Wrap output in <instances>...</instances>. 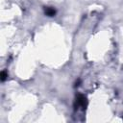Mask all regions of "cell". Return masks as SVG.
<instances>
[{"instance_id":"1","label":"cell","mask_w":123,"mask_h":123,"mask_svg":"<svg viewBox=\"0 0 123 123\" xmlns=\"http://www.w3.org/2000/svg\"><path fill=\"white\" fill-rule=\"evenodd\" d=\"M77 103H78V105H80L82 107H85L86 106V98L83 95H80L77 99Z\"/></svg>"},{"instance_id":"3","label":"cell","mask_w":123,"mask_h":123,"mask_svg":"<svg viewBox=\"0 0 123 123\" xmlns=\"http://www.w3.org/2000/svg\"><path fill=\"white\" fill-rule=\"evenodd\" d=\"M6 77H7V73H6L5 71H2V72H1V80L4 81V80L6 79Z\"/></svg>"},{"instance_id":"2","label":"cell","mask_w":123,"mask_h":123,"mask_svg":"<svg viewBox=\"0 0 123 123\" xmlns=\"http://www.w3.org/2000/svg\"><path fill=\"white\" fill-rule=\"evenodd\" d=\"M55 10L53 9V8H47L46 10H45V13L47 14V15H49V16H52V15H54L55 14Z\"/></svg>"}]
</instances>
